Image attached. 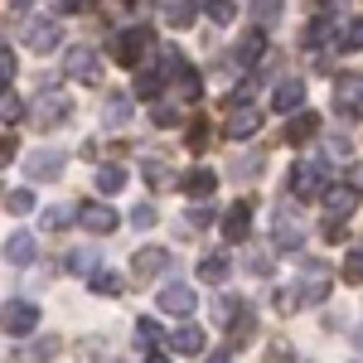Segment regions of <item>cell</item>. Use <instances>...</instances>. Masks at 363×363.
<instances>
[{
	"label": "cell",
	"mask_w": 363,
	"mask_h": 363,
	"mask_svg": "<svg viewBox=\"0 0 363 363\" xmlns=\"http://www.w3.org/2000/svg\"><path fill=\"white\" fill-rule=\"evenodd\" d=\"M330 286H335V267L320 262V257H301V277L291 286L296 306H320V301H330Z\"/></svg>",
	"instance_id": "cell-1"
},
{
	"label": "cell",
	"mask_w": 363,
	"mask_h": 363,
	"mask_svg": "<svg viewBox=\"0 0 363 363\" xmlns=\"http://www.w3.org/2000/svg\"><path fill=\"white\" fill-rule=\"evenodd\" d=\"M150 44H155V34H150L145 25H131V29H121V34L112 39V58L121 63V68H136Z\"/></svg>",
	"instance_id": "cell-2"
},
{
	"label": "cell",
	"mask_w": 363,
	"mask_h": 363,
	"mask_svg": "<svg viewBox=\"0 0 363 363\" xmlns=\"http://www.w3.org/2000/svg\"><path fill=\"white\" fill-rule=\"evenodd\" d=\"M68 116H73V102H68L63 92H39L34 107H29V126H34V131H49V126L68 121Z\"/></svg>",
	"instance_id": "cell-3"
},
{
	"label": "cell",
	"mask_w": 363,
	"mask_h": 363,
	"mask_svg": "<svg viewBox=\"0 0 363 363\" xmlns=\"http://www.w3.org/2000/svg\"><path fill=\"white\" fill-rule=\"evenodd\" d=\"M257 131H262V107H257V102H233V112H228V121H223V136L247 140V136H257Z\"/></svg>",
	"instance_id": "cell-4"
},
{
	"label": "cell",
	"mask_w": 363,
	"mask_h": 363,
	"mask_svg": "<svg viewBox=\"0 0 363 363\" xmlns=\"http://www.w3.org/2000/svg\"><path fill=\"white\" fill-rule=\"evenodd\" d=\"M39 325V306L34 301H5L0 306V330L5 335H29Z\"/></svg>",
	"instance_id": "cell-5"
},
{
	"label": "cell",
	"mask_w": 363,
	"mask_h": 363,
	"mask_svg": "<svg viewBox=\"0 0 363 363\" xmlns=\"http://www.w3.org/2000/svg\"><path fill=\"white\" fill-rule=\"evenodd\" d=\"M272 238H277L281 252H301V242H306V223L296 218L291 203H281V208H277V228H272Z\"/></svg>",
	"instance_id": "cell-6"
},
{
	"label": "cell",
	"mask_w": 363,
	"mask_h": 363,
	"mask_svg": "<svg viewBox=\"0 0 363 363\" xmlns=\"http://www.w3.org/2000/svg\"><path fill=\"white\" fill-rule=\"evenodd\" d=\"M330 184H325V169L315 165V160H301V165L291 169V194L296 199H315V194H325Z\"/></svg>",
	"instance_id": "cell-7"
},
{
	"label": "cell",
	"mask_w": 363,
	"mask_h": 363,
	"mask_svg": "<svg viewBox=\"0 0 363 363\" xmlns=\"http://www.w3.org/2000/svg\"><path fill=\"white\" fill-rule=\"evenodd\" d=\"M63 165H68V150H34V155L25 160V174L34 179V184H44V179L63 174Z\"/></svg>",
	"instance_id": "cell-8"
},
{
	"label": "cell",
	"mask_w": 363,
	"mask_h": 363,
	"mask_svg": "<svg viewBox=\"0 0 363 363\" xmlns=\"http://www.w3.org/2000/svg\"><path fill=\"white\" fill-rule=\"evenodd\" d=\"M78 223H83L87 233H97V238H112L116 228H121V218H116L107 203H78Z\"/></svg>",
	"instance_id": "cell-9"
},
{
	"label": "cell",
	"mask_w": 363,
	"mask_h": 363,
	"mask_svg": "<svg viewBox=\"0 0 363 363\" xmlns=\"http://www.w3.org/2000/svg\"><path fill=\"white\" fill-rule=\"evenodd\" d=\"M169 272V252L165 247H140L136 257H131V277L136 281H155Z\"/></svg>",
	"instance_id": "cell-10"
},
{
	"label": "cell",
	"mask_w": 363,
	"mask_h": 363,
	"mask_svg": "<svg viewBox=\"0 0 363 363\" xmlns=\"http://www.w3.org/2000/svg\"><path fill=\"white\" fill-rule=\"evenodd\" d=\"M335 107L344 116H359L363 112V78H359V73H344V78L335 83Z\"/></svg>",
	"instance_id": "cell-11"
},
{
	"label": "cell",
	"mask_w": 363,
	"mask_h": 363,
	"mask_svg": "<svg viewBox=\"0 0 363 363\" xmlns=\"http://www.w3.org/2000/svg\"><path fill=\"white\" fill-rule=\"evenodd\" d=\"M194 291H189V286H184V281H169L165 291H160V310H165V315H179V320H189V315H194Z\"/></svg>",
	"instance_id": "cell-12"
},
{
	"label": "cell",
	"mask_w": 363,
	"mask_h": 363,
	"mask_svg": "<svg viewBox=\"0 0 363 363\" xmlns=\"http://www.w3.org/2000/svg\"><path fill=\"white\" fill-rule=\"evenodd\" d=\"M320 199H325L330 218H349V213L359 208V184H354V179H349V184H330V189H325Z\"/></svg>",
	"instance_id": "cell-13"
},
{
	"label": "cell",
	"mask_w": 363,
	"mask_h": 363,
	"mask_svg": "<svg viewBox=\"0 0 363 363\" xmlns=\"http://www.w3.org/2000/svg\"><path fill=\"white\" fill-rule=\"evenodd\" d=\"M20 34H25L29 54H54V49H58V25H54V20H29Z\"/></svg>",
	"instance_id": "cell-14"
},
{
	"label": "cell",
	"mask_w": 363,
	"mask_h": 363,
	"mask_svg": "<svg viewBox=\"0 0 363 363\" xmlns=\"http://www.w3.org/2000/svg\"><path fill=\"white\" fill-rule=\"evenodd\" d=\"M63 73H68V78H78V83H97V78H102V73H97V54L83 49V44H78V49H68Z\"/></svg>",
	"instance_id": "cell-15"
},
{
	"label": "cell",
	"mask_w": 363,
	"mask_h": 363,
	"mask_svg": "<svg viewBox=\"0 0 363 363\" xmlns=\"http://www.w3.org/2000/svg\"><path fill=\"white\" fill-rule=\"evenodd\" d=\"M262 54H267V29L257 25V29H247V34L238 39V49H233V68H252Z\"/></svg>",
	"instance_id": "cell-16"
},
{
	"label": "cell",
	"mask_w": 363,
	"mask_h": 363,
	"mask_svg": "<svg viewBox=\"0 0 363 363\" xmlns=\"http://www.w3.org/2000/svg\"><path fill=\"white\" fill-rule=\"evenodd\" d=\"M247 233H252V203L238 199V203L223 213V238L228 242H247Z\"/></svg>",
	"instance_id": "cell-17"
},
{
	"label": "cell",
	"mask_w": 363,
	"mask_h": 363,
	"mask_svg": "<svg viewBox=\"0 0 363 363\" xmlns=\"http://www.w3.org/2000/svg\"><path fill=\"white\" fill-rule=\"evenodd\" d=\"M58 354H63V339L58 335H44V339H34V344H20V349H15L20 363H49V359H58Z\"/></svg>",
	"instance_id": "cell-18"
},
{
	"label": "cell",
	"mask_w": 363,
	"mask_h": 363,
	"mask_svg": "<svg viewBox=\"0 0 363 363\" xmlns=\"http://www.w3.org/2000/svg\"><path fill=\"white\" fill-rule=\"evenodd\" d=\"M203 344H208V335H203L199 325H179V330L169 335V349H174V354H184V359L203 354Z\"/></svg>",
	"instance_id": "cell-19"
},
{
	"label": "cell",
	"mask_w": 363,
	"mask_h": 363,
	"mask_svg": "<svg viewBox=\"0 0 363 363\" xmlns=\"http://www.w3.org/2000/svg\"><path fill=\"white\" fill-rule=\"evenodd\" d=\"M272 107H277V112H301V107H306V83H301V78H286V83L272 92Z\"/></svg>",
	"instance_id": "cell-20"
},
{
	"label": "cell",
	"mask_w": 363,
	"mask_h": 363,
	"mask_svg": "<svg viewBox=\"0 0 363 363\" xmlns=\"http://www.w3.org/2000/svg\"><path fill=\"white\" fill-rule=\"evenodd\" d=\"M233 277V257L228 252H208L203 262H199V281H208V286H223Z\"/></svg>",
	"instance_id": "cell-21"
},
{
	"label": "cell",
	"mask_w": 363,
	"mask_h": 363,
	"mask_svg": "<svg viewBox=\"0 0 363 363\" xmlns=\"http://www.w3.org/2000/svg\"><path fill=\"white\" fill-rule=\"evenodd\" d=\"M34 257H39V242H34L29 233H15V238L5 242V262H10V267H29Z\"/></svg>",
	"instance_id": "cell-22"
},
{
	"label": "cell",
	"mask_w": 363,
	"mask_h": 363,
	"mask_svg": "<svg viewBox=\"0 0 363 363\" xmlns=\"http://www.w3.org/2000/svg\"><path fill=\"white\" fill-rule=\"evenodd\" d=\"M315 131H320V116L315 112H296L291 121H286V145H306Z\"/></svg>",
	"instance_id": "cell-23"
},
{
	"label": "cell",
	"mask_w": 363,
	"mask_h": 363,
	"mask_svg": "<svg viewBox=\"0 0 363 363\" xmlns=\"http://www.w3.org/2000/svg\"><path fill=\"white\" fill-rule=\"evenodd\" d=\"M213 184H218L213 169H189V174L179 179V189H184L189 199H208V194H213Z\"/></svg>",
	"instance_id": "cell-24"
},
{
	"label": "cell",
	"mask_w": 363,
	"mask_h": 363,
	"mask_svg": "<svg viewBox=\"0 0 363 363\" xmlns=\"http://www.w3.org/2000/svg\"><path fill=\"white\" fill-rule=\"evenodd\" d=\"M145 184L160 189V194H169V189H179V174H174L165 160H145Z\"/></svg>",
	"instance_id": "cell-25"
},
{
	"label": "cell",
	"mask_w": 363,
	"mask_h": 363,
	"mask_svg": "<svg viewBox=\"0 0 363 363\" xmlns=\"http://www.w3.org/2000/svg\"><path fill=\"white\" fill-rule=\"evenodd\" d=\"M252 335H257V315H252V306H247L233 325H228V344H233V349H247Z\"/></svg>",
	"instance_id": "cell-26"
},
{
	"label": "cell",
	"mask_w": 363,
	"mask_h": 363,
	"mask_svg": "<svg viewBox=\"0 0 363 363\" xmlns=\"http://www.w3.org/2000/svg\"><path fill=\"white\" fill-rule=\"evenodd\" d=\"M242 310H247V301H242V296H233V291H223V296L213 301V320H218V325L228 330V325H233V320H238Z\"/></svg>",
	"instance_id": "cell-27"
},
{
	"label": "cell",
	"mask_w": 363,
	"mask_h": 363,
	"mask_svg": "<svg viewBox=\"0 0 363 363\" xmlns=\"http://www.w3.org/2000/svg\"><path fill=\"white\" fill-rule=\"evenodd\" d=\"M63 267H68L73 277H92V272H97V252H92V247H73V252H63Z\"/></svg>",
	"instance_id": "cell-28"
},
{
	"label": "cell",
	"mask_w": 363,
	"mask_h": 363,
	"mask_svg": "<svg viewBox=\"0 0 363 363\" xmlns=\"http://www.w3.org/2000/svg\"><path fill=\"white\" fill-rule=\"evenodd\" d=\"M97 189H102V194H121V189H126V169L116 165V160H112V165H102V169H97Z\"/></svg>",
	"instance_id": "cell-29"
},
{
	"label": "cell",
	"mask_w": 363,
	"mask_h": 363,
	"mask_svg": "<svg viewBox=\"0 0 363 363\" xmlns=\"http://www.w3.org/2000/svg\"><path fill=\"white\" fill-rule=\"evenodd\" d=\"M160 325H155V320H136V349L140 354H155V349H160Z\"/></svg>",
	"instance_id": "cell-30"
},
{
	"label": "cell",
	"mask_w": 363,
	"mask_h": 363,
	"mask_svg": "<svg viewBox=\"0 0 363 363\" xmlns=\"http://www.w3.org/2000/svg\"><path fill=\"white\" fill-rule=\"evenodd\" d=\"M25 116H29L25 102H20L10 87H0V121H5V126H15V121H25Z\"/></svg>",
	"instance_id": "cell-31"
},
{
	"label": "cell",
	"mask_w": 363,
	"mask_h": 363,
	"mask_svg": "<svg viewBox=\"0 0 363 363\" xmlns=\"http://www.w3.org/2000/svg\"><path fill=\"white\" fill-rule=\"evenodd\" d=\"M194 10H199L194 0H169V5H165V20L174 29H189V25H194Z\"/></svg>",
	"instance_id": "cell-32"
},
{
	"label": "cell",
	"mask_w": 363,
	"mask_h": 363,
	"mask_svg": "<svg viewBox=\"0 0 363 363\" xmlns=\"http://www.w3.org/2000/svg\"><path fill=\"white\" fill-rule=\"evenodd\" d=\"M126 116H131V97H126V92H112V97H107V107H102V121L121 126Z\"/></svg>",
	"instance_id": "cell-33"
},
{
	"label": "cell",
	"mask_w": 363,
	"mask_h": 363,
	"mask_svg": "<svg viewBox=\"0 0 363 363\" xmlns=\"http://www.w3.org/2000/svg\"><path fill=\"white\" fill-rule=\"evenodd\" d=\"M335 49H339V54L363 49V20H349V25H344V34H335Z\"/></svg>",
	"instance_id": "cell-34"
},
{
	"label": "cell",
	"mask_w": 363,
	"mask_h": 363,
	"mask_svg": "<svg viewBox=\"0 0 363 363\" xmlns=\"http://www.w3.org/2000/svg\"><path fill=\"white\" fill-rule=\"evenodd\" d=\"M87 286H92V296H121V277L116 272H92Z\"/></svg>",
	"instance_id": "cell-35"
},
{
	"label": "cell",
	"mask_w": 363,
	"mask_h": 363,
	"mask_svg": "<svg viewBox=\"0 0 363 363\" xmlns=\"http://www.w3.org/2000/svg\"><path fill=\"white\" fill-rule=\"evenodd\" d=\"M68 218H78V208H68V203H54V208H44V228L49 233H63Z\"/></svg>",
	"instance_id": "cell-36"
},
{
	"label": "cell",
	"mask_w": 363,
	"mask_h": 363,
	"mask_svg": "<svg viewBox=\"0 0 363 363\" xmlns=\"http://www.w3.org/2000/svg\"><path fill=\"white\" fill-rule=\"evenodd\" d=\"M208 223H213V213H208V208H194L189 218H179V238H194V233H203Z\"/></svg>",
	"instance_id": "cell-37"
},
{
	"label": "cell",
	"mask_w": 363,
	"mask_h": 363,
	"mask_svg": "<svg viewBox=\"0 0 363 363\" xmlns=\"http://www.w3.org/2000/svg\"><path fill=\"white\" fill-rule=\"evenodd\" d=\"M208 20L213 25H233L238 20V0H208Z\"/></svg>",
	"instance_id": "cell-38"
},
{
	"label": "cell",
	"mask_w": 363,
	"mask_h": 363,
	"mask_svg": "<svg viewBox=\"0 0 363 363\" xmlns=\"http://www.w3.org/2000/svg\"><path fill=\"white\" fill-rule=\"evenodd\" d=\"M160 87H165V73L155 68V73H140L136 78V97H160Z\"/></svg>",
	"instance_id": "cell-39"
},
{
	"label": "cell",
	"mask_w": 363,
	"mask_h": 363,
	"mask_svg": "<svg viewBox=\"0 0 363 363\" xmlns=\"http://www.w3.org/2000/svg\"><path fill=\"white\" fill-rule=\"evenodd\" d=\"M5 208H10L15 218H25L29 208H34V194H29V189H15V194H5Z\"/></svg>",
	"instance_id": "cell-40"
},
{
	"label": "cell",
	"mask_w": 363,
	"mask_h": 363,
	"mask_svg": "<svg viewBox=\"0 0 363 363\" xmlns=\"http://www.w3.org/2000/svg\"><path fill=\"white\" fill-rule=\"evenodd\" d=\"M155 126H179V121H184V112H179V107H174V102H155Z\"/></svg>",
	"instance_id": "cell-41"
},
{
	"label": "cell",
	"mask_w": 363,
	"mask_h": 363,
	"mask_svg": "<svg viewBox=\"0 0 363 363\" xmlns=\"http://www.w3.org/2000/svg\"><path fill=\"white\" fill-rule=\"evenodd\" d=\"M208 140H213L208 121H194V126H189V150H194V155H203V150H208Z\"/></svg>",
	"instance_id": "cell-42"
},
{
	"label": "cell",
	"mask_w": 363,
	"mask_h": 363,
	"mask_svg": "<svg viewBox=\"0 0 363 363\" xmlns=\"http://www.w3.org/2000/svg\"><path fill=\"white\" fill-rule=\"evenodd\" d=\"M344 281H349V286H363V247L344 257Z\"/></svg>",
	"instance_id": "cell-43"
},
{
	"label": "cell",
	"mask_w": 363,
	"mask_h": 363,
	"mask_svg": "<svg viewBox=\"0 0 363 363\" xmlns=\"http://www.w3.org/2000/svg\"><path fill=\"white\" fill-rule=\"evenodd\" d=\"M277 20H281V0H257V25L272 29Z\"/></svg>",
	"instance_id": "cell-44"
},
{
	"label": "cell",
	"mask_w": 363,
	"mask_h": 363,
	"mask_svg": "<svg viewBox=\"0 0 363 363\" xmlns=\"http://www.w3.org/2000/svg\"><path fill=\"white\" fill-rule=\"evenodd\" d=\"M174 83H179V92H184L189 102H194V97H199V87H203V83H199V73H194V68H189V63L179 68V78H174Z\"/></svg>",
	"instance_id": "cell-45"
},
{
	"label": "cell",
	"mask_w": 363,
	"mask_h": 363,
	"mask_svg": "<svg viewBox=\"0 0 363 363\" xmlns=\"http://www.w3.org/2000/svg\"><path fill=\"white\" fill-rule=\"evenodd\" d=\"M325 34H330V20H310L306 34H301V44H306V49H315V44H320Z\"/></svg>",
	"instance_id": "cell-46"
},
{
	"label": "cell",
	"mask_w": 363,
	"mask_h": 363,
	"mask_svg": "<svg viewBox=\"0 0 363 363\" xmlns=\"http://www.w3.org/2000/svg\"><path fill=\"white\" fill-rule=\"evenodd\" d=\"M247 272H252V277H272V272H277V262H272L267 252H252V257H247Z\"/></svg>",
	"instance_id": "cell-47"
},
{
	"label": "cell",
	"mask_w": 363,
	"mask_h": 363,
	"mask_svg": "<svg viewBox=\"0 0 363 363\" xmlns=\"http://www.w3.org/2000/svg\"><path fill=\"white\" fill-rule=\"evenodd\" d=\"M320 233H325V242H344V238H349V223H344V218H330Z\"/></svg>",
	"instance_id": "cell-48"
},
{
	"label": "cell",
	"mask_w": 363,
	"mask_h": 363,
	"mask_svg": "<svg viewBox=\"0 0 363 363\" xmlns=\"http://www.w3.org/2000/svg\"><path fill=\"white\" fill-rule=\"evenodd\" d=\"M131 223H136V228H155V208H150V203H136Z\"/></svg>",
	"instance_id": "cell-49"
},
{
	"label": "cell",
	"mask_w": 363,
	"mask_h": 363,
	"mask_svg": "<svg viewBox=\"0 0 363 363\" xmlns=\"http://www.w3.org/2000/svg\"><path fill=\"white\" fill-rule=\"evenodd\" d=\"M10 78H15V54H10V49H0V87L10 83Z\"/></svg>",
	"instance_id": "cell-50"
},
{
	"label": "cell",
	"mask_w": 363,
	"mask_h": 363,
	"mask_svg": "<svg viewBox=\"0 0 363 363\" xmlns=\"http://www.w3.org/2000/svg\"><path fill=\"white\" fill-rule=\"evenodd\" d=\"M296 310V296L291 291H277V315H291Z\"/></svg>",
	"instance_id": "cell-51"
},
{
	"label": "cell",
	"mask_w": 363,
	"mask_h": 363,
	"mask_svg": "<svg viewBox=\"0 0 363 363\" xmlns=\"http://www.w3.org/2000/svg\"><path fill=\"white\" fill-rule=\"evenodd\" d=\"M286 359H291V349H286V344H281V339H277V344L267 349V363H286Z\"/></svg>",
	"instance_id": "cell-52"
},
{
	"label": "cell",
	"mask_w": 363,
	"mask_h": 363,
	"mask_svg": "<svg viewBox=\"0 0 363 363\" xmlns=\"http://www.w3.org/2000/svg\"><path fill=\"white\" fill-rule=\"evenodd\" d=\"M10 160H15V140H10V136H0V169L10 165Z\"/></svg>",
	"instance_id": "cell-53"
},
{
	"label": "cell",
	"mask_w": 363,
	"mask_h": 363,
	"mask_svg": "<svg viewBox=\"0 0 363 363\" xmlns=\"http://www.w3.org/2000/svg\"><path fill=\"white\" fill-rule=\"evenodd\" d=\"M330 155H339V160H344V155H349V140L335 136V140H330Z\"/></svg>",
	"instance_id": "cell-54"
},
{
	"label": "cell",
	"mask_w": 363,
	"mask_h": 363,
	"mask_svg": "<svg viewBox=\"0 0 363 363\" xmlns=\"http://www.w3.org/2000/svg\"><path fill=\"white\" fill-rule=\"evenodd\" d=\"M92 0H58V10H87Z\"/></svg>",
	"instance_id": "cell-55"
},
{
	"label": "cell",
	"mask_w": 363,
	"mask_h": 363,
	"mask_svg": "<svg viewBox=\"0 0 363 363\" xmlns=\"http://www.w3.org/2000/svg\"><path fill=\"white\" fill-rule=\"evenodd\" d=\"M354 184H359V189H363V165H359V169H354Z\"/></svg>",
	"instance_id": "cell-56"
},
{
	"label": "cell",
	"mask_w": 363,
	"mask_h": 363,
	"mask_svg": "<svg viewBox=\"0 0 363 363\" xmlns=\"http://www.w3.org/2000/svg\"><path fill=\"white\" fill-rule=\"evenodd\" d=\"M10 5H15V10H25V5H34V0H10Z\"/></svg>",
	"instance_id": "cell-57"
},
{
	"label": "cell",
	"mask_w": 363,
	"mask_h": 363,
	"mask_svg": "<svg viewBox=\"0 0 363 363\" xmlns=\"http://www.w3.org/2000/svg\"><path fill=\"white\" fill-rule=\"evenodd\" d=\"M150 363H169V359H160V354H150Z\"/></svg>",
	"instance_id": "cell-58"
},
{
	"label": "cell",
	"mask_w": 363,
	"mask_h": 363,
	"mask_svg": "<svg viewBox=\"0 0 363 363\" xmlns=\"http://www.w3.org/2000/svg\"><path fill=\"white\" fill-rule=\"evenodd\" d=\"M354 344H359V349H363V330H359V339H354Z\"/></svg>",
	"instance_id": "cell-59"
},
{
	"label": "cell",
	"mask_w": 363,
	"mask_h": 363,
	"mask_svg": "<svg viewBox=\"0 0 363 363\" xmlns=\"http://www.w3.org/2000/svg\"><path fill=\"white\" fill-rule=\"evenodd\" d=\"M213 363H233V359H223V354H218V359H213Z\"/></svg>",
	"instance_id": "cell-60"
},
{
	"label": "cell",
	"mask_w": 363,
	"mask_h": 363,
	"mask_svg": "<svg viewBox=\"0 0 363 363\" xmlns=\"http://www.w3.org/2000/svg\"><path fill=\"white\" fill-rule=\"evenodd\" d=\"M126 5H131V0H126Z\"/></svg>",
	"instance_id": "cell-61"
}]
</instances>
